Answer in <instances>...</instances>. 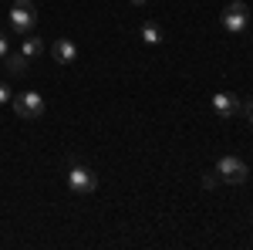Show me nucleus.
Returning <instances> with one entry per match:
<instances>
[{"label": "nucleus", "mask_w": 253, "mask_h": 250, "mask_svg": "<svg viewBox=\"0 0 253 250\" xmlns=\"http://www.w3.org/2000/svg\"><path fill=\"white\" fill-rule=\"evenodd\" d=\"M10 101H14V112H17V118H27V122L41 118V115H44V108H47L41 92H17Z\"/></svg>", "instance_id": "1"}, {"label": "nucleus", "mask_w": 253, "mask_h": 250, "mask_svg": "<svg viewBox=\"0 0 253 250\" xmlns=\"http://www.w3.org/2000/svg\"><path fill=\"white\" fill-rule=\"evenodd\" d=\"M223 31H230V34H243L247 27H250V7L243 3V0H233V3H226V10H223Z\"/></svg>", "instance_id": "2"}, {"label": "nucleus", "mask_w": 253, "mask_h": 250, "mask_svg": "<svg viewBox=\"0 0 253 250\" xmlns=\"http://www.w3.org/2000/svg\"><path fill=\"white\" fill-rule=\"evenodd\" d=\"M34 24H38V7H34L31 0H17L14 10H10V27L17 31L20 38H27V34L34 31Z\"/></svg>", "instance_id": "3"}, {"label": "nucleus", "mask_w": 253, "mask_h": 250, "mask_svg": "<svg viewBox=\"0 0 253 250\" xmlns=\"http://www.w3.org/2000/svg\"><path fill=\"white\" fill-rule=\"evenodd\" d=\"M216 173H219V179H226V183L240 186V183H247L250 169H247V162H243L240 155H223V159L216 162Z\"/></svg>", "instance_id": "4"}, {"label": "nucleus", "mask_w": 253, "mask_h": 250, "mask_svg": "<svg viewBox=\"0 0 253 250\" xmlns=\"http://www.w3.org/2000/svg\"><path fill=\"white\" fill-rule=\"evenodd\" d=\"M68 186L71 193H78V196H88V193L98 190V176L88 169V166H71V173H68Z\"/></svg>", "instance_id": "5"}, {"label": "nucleus", "mask_w": 253, "mask_h": 250, "mask_svg": "<svg viewBox=\"0 0 253 250\" xmlns=\"http://www.w3.org/2000/svg\"><path fill=\"white\" fill-rule=\"evenodd\" d=\"M213 112L219 118H236L240 115V98L230 95V92H216L213 95Z\"/></svg>", "instance_id": "6"}, {"label": "nucleus", "mask_w": 253, "mask_h": 250, "mask_svg": "<svg viewBox=\"0 0 253 250\" xmlns=\"http://www.w3.org/2000/svg\"><path fill=\"white\" fill-rule=\"evenodd\" d=\"M51 54H54L58 64H75V61H78V44L71 38H58L54 48H51Z\"/></svg>", "instance_id": "7"}, {"label": "nucleus", "mask_w": 253, "mask_h": 250, "mask_svg": "<svg viewBox=\"0 0 253 250\" xmlns=\"http://www.w3.org/2000/svg\"><path fill=\"white\" fill-rule=\"evenodd\" d=\"M20 54H24L27 61L41 58V54H44V41L34 38V34H27V38H24V48H20Z\"/></svg>", "instance_id": "8"}, {"label": "nucleus", "mask_w": 253, "mask_h": 250, "mask_svg": "<svg viewBox=\"0 0 253 250\" xmlns=\"http://www.w3.org/2000/svg\"><path fill=\"white\" fill-rule=\"evenodd\" d=\"M138 38L145 41V44H159V41H162V27H159L156 20H149V24H142V31H138Z\"/></svg>", "instance_id": "9"}, {"label": "nucleus", "mask_w": 253, "mask_h": 250, "mask_svg": "<svg viewBox=\"0 0 253 250\" xmlns=\"http://www.w3.org/2000/svg\"><path fill=\"white\" fill-rule=\"evenodd\" d=\"M3 64H7L10 75H24V71H27V58H24V54H7Z\"/></svg>", "instance_id": "10"}, {"label": "nucleus", "mask_w": 253, "mask_h": 250, "mask_svg": "<svg viewBox=\"0 0 253 250\" xmlns=\"http://www.w3.org/2000/svg\"><path fill=\"white\" fill-rule=\"evenodd\" d=\"M240 112H243L247 118L253 115V98H247V101H240Z\"/></svg>", "instance_id": "11"}, {"label": "nucleus", "mask_w": 253, "mask_h": 250, "mask_svg": "<svg viewBox=\"0 0 253 250\" xmlns=\"http://www.w3.org/2000/svg\"><path fill=\"white\" fill-rule=\"evenodd\" d=\"M7 54H10V48H7V38H3V34H0V61L7 58Z\"/></svg>", "instance_id": "12"}, {"label": "nucleus", "mask_w": 253, "mask_h": 250, "mask_svg": "<svg viewBox=\"0 0 253 250\" xmlns=\"http://www.w3.org/2000/svg\"><path fill=\"white\" fill-rule=\"evenodd\" d=\"M10 98H14V95H10V88H7V85H0V105H3V101H10Z\"/></svg>", "instance_id": "13"}, {"label": "nucleus", "mask_w": 253, "mask_h": 250, "mask_svg": "<svg viewBox=\"0 0 253 250\" xmlns=\"http://www.w3.org/2000/svg\"><path fill=\"white\" fill-rule=\"evenodd\" d=\"M203 186H206V190H213V186H216V176L206 173V176H203Z\"/></svg>", "instance_id": "14"}, {"label": "nucleus", "mask_w": 253, "mask_h": 250, "mask_svg": "<svg viewBox=\"0 0 253 250\" xmlns=\"http://www.w3.org/2000/svg\"><path fill=\"white\" fill-rule=\"evenodd\" d=\"M132 3H135V7H142V3H145V0H132Z\"/></svg>", "instance_id": "15"}, {"label": "nucleus", "mask_w": 253, "mask_h": 250, "mask_svg": "<svg viewBox=\"0 0 253 250\" xmlns=\"http://www.w3.org/2000/svg\"><path fill=\"white\" fill-rule=\"evenodd\" d=\"M250 125H253V115H250Z\"/></svg>", "instance_id": "16"}]
</instances>
